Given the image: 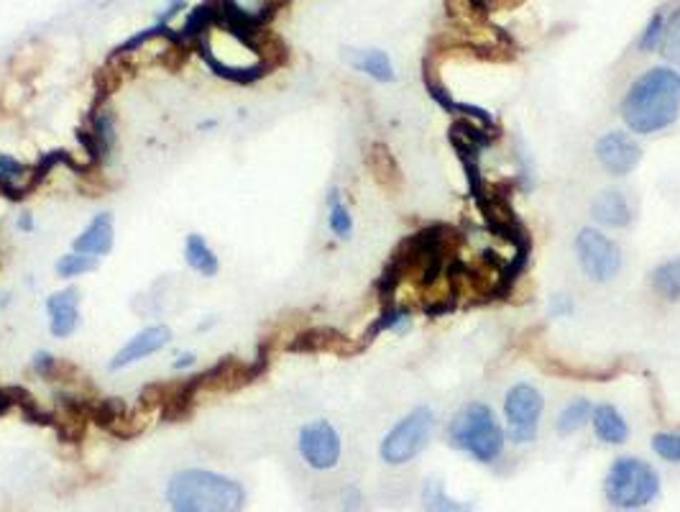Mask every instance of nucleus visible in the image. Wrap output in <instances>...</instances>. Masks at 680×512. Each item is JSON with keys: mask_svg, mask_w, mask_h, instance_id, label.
Returning a JSON list of instances; mask_svg holds the SVG:
<instances>
[{"mask_svg": "<svg viewBox=\"0 0 680 512\" xmlns=\"http://www.w3.org/2000/svg\"><path fill=\"white\" fill-rule=\"evenodd\" d=\"M619 113L632 134L653 136L670 129L680 119V72L672 68L642 72L627 90Z\"/></svg>", "mask_w": 680, "mask_h": 512, "instance_id": "1", "label": "nucleus"}, {"mask_svg": "<svg viewBox=\"0 0 680 512\" xmlns=\"http://www.w3.org/2000/svg\"><path fill=\"white\" fill-rule=\"evenodd\" d=\"M573 313V303L568 295H558L552 297V305H550V316H571Z\"/></svg>", "mask_w": 680, "mask_h": 512, "instance_id": "30", "label": "nucleus"}, {"mask_svg": "<svg viewBox=\"0 0 680 512\" xmlns=\"http://www.w3.org/2000/svg\"><path fill=\"white\" fill-rule=\"evenodd\" d=\"M591 428H594V436L598 441L606 446H622L630 438V423L609 402H602V405L594 407V413H591Z\"/></svg>", "mask_w": 680, "mask_h": 512, "instance_id": "16", "label": "nucleus"}, {"mask_svg": "<svg viewBox=\"0 0 680 512\" xmlns=\"http://www.w3.org/2000/svg\"><path fill=\"white\" fill-rule=\"evenodd\" d=\"M349 62L364 75L374 77L376 83H391L394 80V68H391V60L387 51L381 49H351L345 51Z\"/></svg>", "mask_w": 680, "mask_h": 512, "instance_id": "17", "label": "nucleus"}, {"mask_svg": "<svg viewBox=\"0 0 680 512\" xmlns=\"http://www.w3.org/2000/svg\"><path fill=\"white\" fill-rule=\"evenodd\" d=\"M169 341H172V331H169V326L144 328V331H138L136 336H133V339L125 343L121 351H116V356L110 358L108 369L118 371V369L131 367V364L142 362V358L157 354V351L169 346Z\"/></svg>", "mask_w": 680, "mask_h": 512, "instance_id": "10", "label": "nucleus"}, {"mask_svg": "<svg viewBox=\"0 0 680 512\" xmlns=\"http://www.w3.org/2000/svg\"><path fill=\"white\" fill-rule=\"evenodd\" d=\"M19 229H21V231H32V229H34V218H32V214H21V218H19Z\"/></svg>", "mask_w": 680, "mask_h": 512, "instance_id": "34", "label": "nucleus"}, {"mask_svg": "<svg viewBox=\"0 0 680 512\" xmlns=\"http://www.w3.org/2000/svg\"><path fill=\"white\" fill-rule=\"evenodd\" d=\"M368 167H372L374 178L381 182L384 187H397L402 174H399V167L394 162V154H391L384 144H374L368 149Z\"/></svg>", "mask_w": 680, "mask_h": 512, "instance_id": "21", "label": "nucleus"}, {"mask_svg": "<svg viewBox=\"0 0 680 512\" xmlns=\"http://www.w3.org/2000/svg\"><path fill=\"white\" fill-rule=\"evenodd\" d=\"M575 254H579V265L583 275L591 282L606 284L611 282L622 269V248L617 246L615 239H609L594 225L579 231L575 236Z\"/></svg>", "mask_w": 680, "mask_h": 512, "instance_id": "7", "label": "nucleus"}, {"mask_svg": "<svg viewBox=\"0 0 680 512\" xmlns=\"http://www.w3.org/2000/svg\"><path fill=\"white\" fill-rule=\"evenodd\" d=\"M448 441L478 464H494L505 453L507 430L486 402H465L450 420Z\"/></svg>", "mask_w": 680, "mask_h": 512, "instance_id": "3", "label": "nucleus"}, {"mask_svg": "<svg viewBox=\"0 0 680 512\" xmlns=\"http://www.w3.org/2000/svg\"><path fill=\"white\" fill-rule=\"evenodd\" d=\"M184 259H187V265L203 277H216L220 269L216 252H212L208 241L199 236V233H190L187 241H184Z\"/></svg>", "mask_w": 680, "mask_h": 512, "instance_id": "20", "label": "nucleus"}, {"mask_svg": "<svg viewBox=\"0 0 680 512\" xmlns=\"http://www.w3.org/2000/svg\"><path fill=\"white\" fill-rule=\"evenodd\" d=\"M663 492L660 474L653 464L638 456H619L611 461L604 477V495L619 512H640L653 504Z\"/></svg>", "mask_w": 680, "mask_h": 512, "instance_id": "4", "label": "nucleus"}, {"mask_svg": "<svg viewBox=\"0 0 680 512\" xmlns=\"http://www.w3.org/2000/svg\"><path fill=\"white\" fill-rule=\"evenodd\" d=\"M545 400L537 387L517 382L505 394V423L509 441L527 446L537 438L539 420H543Z\"/></svg>", "mask_w": 680, "mask_h": 512, "instance_id": "6", "label": "nucleus"}, {"mask_svg": "<svg viewBox=\"0 0 680 512\" xmlns=\"http://www.w3.org/2000/svg\"><path fill=\"white\" fill-rule=\"evenodd\" d=\"M195 51L199 54V60L208 64L212 75L223 77V80H228V83H233V85H254L262 77L269 75V70H266L258 60L251 62V64H231V62L218 60V57L212 54V51L208 49V44H205V41H199L197 47H195Z\"/></svg>", "mask_w": 680, "mask_h": 512, "instance_id": "13", "label": "nucleus"}, {"mask_svg": "<svg viewBox=\"0 0 680 512\" xmlns=\"http://www.w3.org/2000/svg\"><path fill=\"white\" fill-rule=\"evenodd\" d=\"M184 5H187V0H169V5L165 9V13H159L157 24H167L169 26V21H172L177 13H182Z\"/></svg>", "mask_w": 680, "mask_h": 512, "instance_id": "31", "label": "nucleus"}, {"mask_svg": "<svg viewBox=\"0 0 680 512\" xmlns=\"http://www.w3.org/2000/svg\"><path fill=\"white\" fill-rule=\"evenodd\" d=\"M653 451L663 461H670V464H680V434H672V430H663V434L653 436Z\"/></svg>", "mask_w": 680, "mask_h": 512, "instance_id": "27", "label": "nucleus"}, {"mask_svg": "<svg viewBox=\"0 0 680 512\" xmlns=\"http://www.w3.org/2000/svg\"><path fill=\"white\" fill-rule=\"evenodd\" d=\"M113 241H116V229H113V216L110 214H98L90 221V225L80 233V236L72 241V252L87 254V256H106L113 252Z\"/></svg>", "mask_w": 680, "mask_h": 512, "instance_id": "15", "label": "nucleus"}, {"mask_svg": "<svg viewBox=\"0 0 680 512\" xmlns=\"http://www.w3.org/2000/svg\"><path fill=\"white\" fill-rule=\"evenodd\" d=\"M649 284L655 295L663 297L665 303H680V256L665 259L649 272Z\"/></svg>", "mask_w": 680, "mask_h": 512, "instance_id": "19", "label": "nucleus"}, {"mask_svg": "<svg viewBox=\"0 0 680 512\" xmlns=\"http://www.w3.org/2000/svg\"><path fill=\"white\" fill-rule=\"evenodd\" d=\"M591 413H594V405H591L588 400L581 398V400L568 402V405L560 410V415L556 420V430L560 436L579 434L583 426H588L591 423Z\"/></svg>", "mask_w": 680, "mask_h": 512, "instance_id": "22", "label": "nucleus"}, {"mask_svg": "<svg viewBox=\"0 0 680 512\" xmlns=\"http://www.w3.org/2000/svg\"><path fill=\"white\" fill-rule=\"evenodd\" d=\"M665 39H668V16H665L663 11H657L655 16L647 21L645 32H642L638 44H640L642 51H655V49L663 47Z\"/></svg>", "mask_w": 680, "mask_h": 512, "instance_id": "25", "label": "nucleus"}, {"mask_svg": "<svg viewBox=\"0 0 680 512\" xmlns=\"http://www.w3.org/2000/svg\"><path fill=\"white\" fill-rule=\"evenodd\" d=\"M49 331L57 339H70L80 326V290L66 288L59 290L47 300Z\"/></svg>", "mask_w": 680, "mask_h": 512, "instance_id": "12", "label": "nucleus"}, {"mask_svg": "<svg viewBox=\"0 0 680 512\" xmlns=\"http://www.w3.org/2000/svg\"><path fill=\"white\" fill-rule=\"evenodd\" d=\"M298 449H300L302 461H305L309 470L328 472L338 466L343 443H340V434L332 428V423L313 420L300 428Z\"/></svg>", "mask_w": 680, "mask_h": 512, "instance_id": "8", "label": "nucleus"}, {"mask_svg": "<svg viewBox=\"0 0 680 512\" xmlns=\"http://www.w3.org/2000/svg\"><path fill=\"white\" fill-rule=\"evenodd\" d=\"M663 57H665V60H668V62L676 64V68H680V32L670 34L668 39H665V44H663Z\"/></svg>", "mask_w": 680, "mask_h": 512, "instance_id": "29", "label": "nucleus"}, {"mask_svg": "<svg viewBox=\"0 0 680 512\" xmlns=\"http://www.w3.org/2000/svg\"><path fill=\"white\" fill-rule=\"evenodd\" d=\"M258 9H271V11H277L279 13V9H284L287 3H290V0H258Z\"/></svg>", "mask_w": 680, "mask_h": 512, "instance_id": "33", "label": "nucleus"}, {"mask_svg": "<svg viewBox=\"0 0 680 512\" xmlns=\"http://www.w3.org/2000/svg\"><path fill=\"white\" fill-rule=\"evenodd\" d=\"M287 349H290L292 354H323V351H330V354H340V356L356 354V351H361L359 346H353L343 333L336 331V328H325V326L307 328V331L298 333Z\"/></svg>", "mask_w": 680, "mask_h": 512, "instance_id": "11", "label": "nucleus"}, {"mask_svg": "<svg viewBox=\"0 0 680 512\" xmlns=\"http://www.w3.org/2000/svg\"><path fill=\"white\" fill-rule=\"evenodd\" d=\"M420 502H423V512H476V508H473L471 502L450 497L446 485H442L440 479L425 481Z\"/></svg>", "mask_w": 680, "mask_h": 512, "instance_id": "18", "label": "nucleus"}, {"mask_svg": "<svg viewBox=\"0 0 680 512\" xmlns=\"http://www.w3.org/2000/svg\"><path fill=\"white\" fill-rule=\"evenodd\" d=\"M32 367L41 379H51V375H54V367H57V356L49 354V351H36Z\"/></svg>", "mask_w": 680, "mask_h": 512, "instance_id": "28", "label": "nucleus"}, {"mask_svg": "<svg viewBox=\"0 0 680 512\" xmlns=\"http://www.w3.org/2000/svg\"><path fill=\"white\" fill-rule=\"evenodd\" d=\"M591 218L604 229H627L632 223V205L619 190H604L602 195L591 203Z\"/></svg>", "mask_w": 680, "mask_h": 512, "instance_id": "14", "label": "nucleus"}, {"mask_svg": "<svg viewBox=\"0 0 680 512\" xmlns=\"http://www.w3.org/2000/svg\"><path fill=\"white\" fill-rule=\"evenodd\" d=\"M192 364H195V354H182V356H177L174 369H177V371H180V369H187V367H192Z\"/></svg>", "mask_w": 680, "mask_h": 512, "instance_id": "32", "label": "nucleus"}, {"mask_svg": "<svg viewBox=\"0 0 680 512\" xmlns=\"http://www.w3.org/2000/svg\"><path fill=\"white\" fill-rule=\"evenodd\" d=\"M328 225L338 239H351L353 216H351L349 205H345L343 197H340L338 187H332L328 195Z\"/></svg>", "mask_w": 680, "mask_h": 512, "instance_id": "23", "label": "nucleus"}, {"mask_svg": "<svg viewBox=\"0 0 680 512\" xmlns=\"http://www.w3.org/2000/svg\"><path fill=\"white\" fill-rule=\"evenodd\" d=\"M596 162L615 178H627L638 170L642 162V149L630 134L624 131H606V134L594 144Z\"/></svg>", "mask_w": 680, "mask_h": 512, "instance_id": "9", "label": "nucleus"}, {"mask_svg": "<svg viewBox=\"0 0 680 512\" xmlns=\"http://www.w3.org/2000/svg\"><path fill=\"white\" fill-rule=\"evenodd\" d=\"M11 398H13V405H16L21 413H24V418L28 423H39V426H54V413H47L39 405V400L34 398L32 392L26 390V387H9Z\"/></svg>", "mask_w": 680, "mask_h": 512, "instance_id": "24", "label": "nucleus"}, {"mask_svg": "<svg viewBox=\"0 0 680 512\" xmlns=\"http://www.w3.org/2000/svg\"><path fill=\"white\" fill-rule=\"evenodd\" d=\"M172 512H241L246 492L239 481L208 470H182L167 485Z\"/></svg>", "mask_w": 680, "mask_h": 512, "instance_id": "2", "label": "nucleus"}, {"mask_svg": "<svg viewBox=\"0 0 680 512\" xmlns=\"http://www.w3.org/2000/svg\"><path fill=\"white\" fill-rule=\"evenodd\" d=\"M95 267H98V259H95V256L72 252V254H64L62 259L57 261V275L70 280V277H80V275L93 272Z\"/></svg>", "mask_w": 680, "mask_h": 512, "instance_id": "26", "label": "nucleus"}, {"mask_svg": "<svg viewBox=\"0 0 680 512\" xmlns=\"http://www.w3.org/2000/svg\"><path fill=\"white\" fill-rule=\"evenodd\" d=\"M435 434V413L427 405H420L397 420L384 436L379 446V456L389 466H404L415 461L427 449Z\"/></svg>", "mask_w": 680, "mask_h": 512, "instance_id": "5", "label": "nucleus"}]
</instances>
